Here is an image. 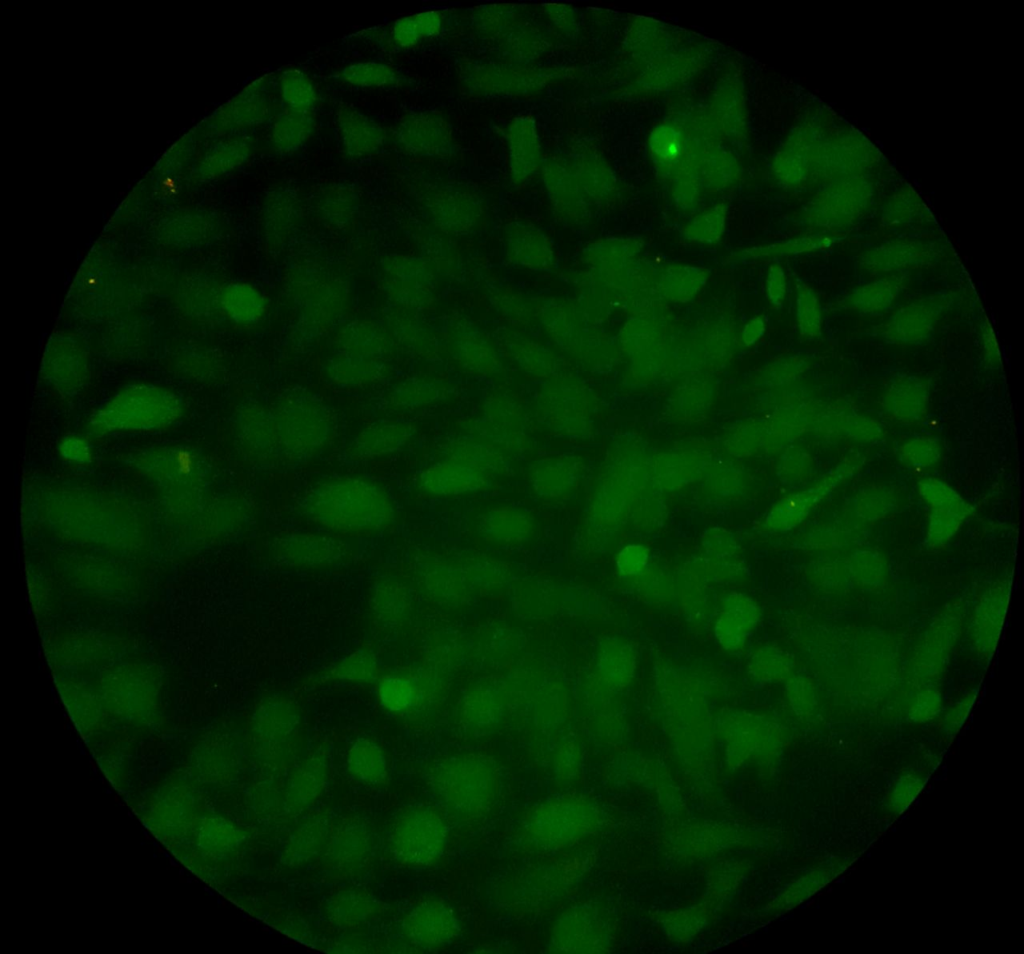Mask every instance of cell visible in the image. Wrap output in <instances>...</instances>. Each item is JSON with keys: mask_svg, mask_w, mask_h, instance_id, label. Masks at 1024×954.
Here are the masks:
<instances>
[{"mask_svg": "<svg viewBox=\"0 0 1024 954\" xmlns=\"http://www.w3.org/2000/svg\"><path fill=\"white\" fill-rule=\"evenodd\" d=\"M309 520L339 532L366 533L387 528L395 519L394 502L378 483L363 477H338L312 488L302 504Z\"/></svg>", "mask_w": 1024, "mask_h": 954, "instance_id": "obj_1", "label": "cell"}, {"mask_svg": "<svg viewBox=\"0 0 1024 954\" xmlns=\"http://www.w3.org/2000/svg\"><path fill=\"white\" fill-rule=\"evenodd\" d=\"M430 782L441 806L461 821L485 816L500 792L497 764L479 753H460L440 761L432 770Z\"/></svg>", "mask_w": 1024, "mask_h": 954, "instance_id": "obj_2", "label": "cell"}, {"mask_svg": "<svg viewBox=\"0 0 1024 954\" xmlns=\"http://www.w3.org/2000/svg\"><path fill=\"white\" fill-rule=\"evenodd\" d=\"M449 828L443 814L427 804L409 805L390 820L387 848L400 864L423 868L435 864L444 855Z\"/></svg>", "mask_w": 1024, "mask_h": 954, "instance_id": "obj_3", "label": "cell"}, {"mask_svg": "<svg viewBox=\"0 0 1024 954\" xmlns=\"http://www.w3.org/2000/svg\"><path fill=\"white\" fill-rule=\"evenodd\" d=\"M599 823V810L591 800L566 795L537 805L527 815L523 830L528 842L536 848L559 850L593 834Z\"/></svg>", "mask_w": 1024, "mask_h": 954, "instance_id": "obj_4", "label": "cell"}, {"mask_svg": "<svg viewBox=\"0 0 1024 954\" xmlns=\"http://www.w3.org/2000/svg\"><path fill=\"white\" fill-rule=\"evenodd\" d=\"M535 408L538 426L549 434L584 440L591 428L589 401L580 382L556 378L541 390Z\"/></svg>", "mask_w": 1024, "mask_h": 954, "instance_id": "obj_5", "label": "cell"}, {"mask_svg": "<svg viewBox=\"0 0 1024 954\" xmlns=\"http://www.w3.org/2000/svg\"><path fill=\"white\" fill-rule=\"evenodd\" d=\"M563 71L521 65L475 64L465 69L462 79L473 95L521 96L540 91L552 80L559 79V72Z\"/></svg>", "mask_w": 1024, "mask_h": 954, "instance_id": "obj_6", "label": "cell"}, {"mask_svg": "<svg viewBox=\"0 0 1024 954\" xmlns=\"http://www.w3.org/2000/svg\"><path fill=\"white\" fill-rule=\"evenodd\" d=\"M467 433L491 442L511 457L525 454L531 446L520 405L504 395H495L486 402L483 417L469 425Z\"/></svg>", "mask_w": 1024, "mask_h": 954, "instance_id": "obj_7", "label": "cell"}, {"mask_svg": "<svg viewBox=\"0 0 1024 954\" xmlns=\"http://www.w3.org/2000/svg\"><path fill=\"white\" fill-rule=\"evenodd\" d=\"M276 455L307 457L318 452L329 438L331 427L317 409L301 408L271 418Z\"/></svg>", "mask_w": 1024, "mask_h": 954, "instance_id": "obj_8", "label": "cell"}, {"mask_svg": "<svg viewBox=\"0 0 1024 954\" xmlns=\"http://www.w3.org/2000/svg\"><path fill=\"white\" fill-rule=\"evenodd\" d=\"M950 304L947 294H933L901 307L877 327L878 335L887 343L916 345L928 339L936 329L943 312Z\"/></svg>", "mask_w": 1024, "mask_h": 954, "instance_id": "obj_9", "label": "cell"}, {"mask_svg": "<svg viewBox=\"0 0 1024 954\" xmlns=\"http://www.w3.org/2000/svg\"><path fill=\"white\" fill-rule=\"evenodd\" d=\"M498 479L490 473L460 459L439 456V459L417 477L418 489L434 497H460L489 490Z\"/></svg>", "mask_w": 1024, "mask_h": 954, "instance_id": "obj_10", "label": "cell"}, {"mask_svg": "<svg viewBox=\"0 0 1024 954\" xmlns=\"http://www.w3.org/2000/svg\"><path fill=\"white\" fill-rule=\"evenodd\" d=\"M608 949V933L597 912L576 906L564 912L553 924L549 950L553 953H603Z\"/></svg>", "mask_w": 1024, "mask_h": 954, "instance_id": "obj_11", "label": "cell"}, {"mask_svg": "<svg viewBox=\"0 0 1024 954\" xmlns=\"http://www.w3.org/2000/svg\"><path fill=\"white\" fill-rule=\"evenodd\" d=\"M585 465L580 456L553 455L534 460L526 470L531 494L542 501H565L580 487Z\"/></svg>", "mask_w": 1024, "mask_h": 954, "instance_id": "obj_12", "label": "cell"}, {"mask_svg": "<svg viewBox=\"0 0 1024 954\" xmlns=\"http://www.w3.org/2000/svg\"><path fill=\"white\" fill-rule=\"evenodd\" d=\"M403 935L412 944L424 949H439L452 944L460 934L455 911L444 901L419 903L401 923Z\"/></svg>", "mask_w": 1024, "mask_h": 954, "instance_id": "obj_13", "label": "cell"}, {"mask_svg": "<svg viewBox=\"0 0 1024 954\" xmlns=\"http://www.w3.org/2000/svg\"><path fill=\"white\" fill-rule=\"evenodd\" d=\"M395 138L400 149L416 156H442L448 154L453 144L448 122L430 111L403 116L396 127Z\"/></svg>", "mask_w": 1024, "mask_h": 954, "instance_id": "obj_14", "label": "cell"}, {"mask_svg": "<svg viewBox=\"0 0 1024 954\" xmlns=\"http://www.w3.org/2000/svg\"><path fill=\"white\" fill-rule=\"evenodd\" d=\"M536 517L525 509L501 505L487 509L477 518L476 532L484 541L500 547H518L538 533Z\"/></svg>", "mask_w": 1024, "mask_h": 954, "instance_id": "obj_15", "label": "cell"}, {"mask_svg": "<svg viewBox=\"0 0 1024 954\" xmlns=\"http://www.w3.org/2000/svg\"><path fill=\"white\" fill-rule=\"evenodd\" d=\"M943 247L919 240L891 241L863 252L860 266L867 272H893L922 267L936 262Z\"/></svg>", "mask_w": 1024, "mask_h": 954, "instance_id": "obj_16", "label": "cell"}, {"mask_svg": "<svg viewBox=\"0 0 1024 954\" xmlns=\"http://www.w3.org/2000/svg\"><path fill=\"white\" fill-rule=\"evenodd\" d=\"M510 181L521 186L541 170L542 157L536 124L530 116L513 119L506 130Z\"/></svg>", "mask_w": 1024, "mask_h": 954, "instance_id": "obj_17", "label": "cell"}, {"mask_svg": "<svg viewBox=\"0 0 1024 954\" xmlns=\"http://www.w3.org/2000/svg\"><path fill=\"white\" fill-rule=\"evenodd\" d=\"M541 173L554 210L563 219L579 222L586 209V194L567 157L551 156L543 160Z\"/></svg>", "mask_w": 1024, "mask_h": 954, "instance_id": "obj_18", "label": "cell"}, {"mask_svg": "<svg viewBox=\"0 0 1024 954\" xmlns=\"http://www.w3.org/2000/svg\"><path fill=\"white\" fill-rule=\"evenodd\" d=\"M335 119L347 156L356 159L370 157L384 147L386 132L383 127L358 109L341 104L336 109Z\"/></svg>", "mask_w": 1024, "mask_h": 954, "instance_id": "obj_19", "label": "cell"}, {"mask_svg": "<svg viewBox=\"0 0 1024 954\" xmlns=\"http://www.w3.org/2000/svg\"><path fill=\"white\" fill-rule=\"evenodd\" d=\"M439 456L468 462L500 479L510 474L512 457L491 442L464 434L446 441Z\"/></svg>", "mask_w": 1024, "mask_h": 954, "instance_id": "obj_20", "label": "cell"}, {"mask_svg": "<svg viewBox=\"0 0 1024 954\" xmlns=\"http://www.w3.org/2000/svg\"><path fill=\"white\" fill-rule=\"evenodd\" d=\"M505 235L508 257L513 263L534 270H546L554 265L553 245L538 228L521 222L513 223Z\"/></svg>", "mask_w": 1024, "mask_h": 954, "instance_id": "obj_21", "label": "cell"}, {"mask_svg": "<svg viewBox=\"0 0 1024 954\" xmlns=\"http://www.w3.org/2000/svg\"><path fill=\"white\" fill-rule=\"evenodd\" d=\"M372 831L361 821H347L330 835L327 845L329 860L337 868L356 869L367 862L374 851Z\"/></svg>", "mask_w": 1024, "mask_h": 954, "instance_id": "obj_22", "label": "cell"}, {"mask_svg": "<svg viewBox=\"0 0 1024 954\" xmlns=\"http://www.w3.org/2000/svg\"><path fill=\"white\" fill-rule=\"evenodd\" d=\"M902 274H892L851 289L839 301V307L866 316H877L893 306L905 287Z\"/></svg>", "mask_w": 1024, "mask_h": 954, "instance_id": "obj_23", "label": "cell"}, {"mask_svg": "<svg viewBox=\"0 0 1024 954\" xmlns=\"http://www.w3.org/2000/svg\"><path fill=\"white\" fill-rule=\"evenodd\" d=\"M759 619V609L747 597L732 595L721 605L715 621V636L727 650H738L744 645L748 634Z\"/></svg>", "mask_w": 1024, "mask_h": 954, "instance_id": "obj_24", "label": "cell"}, {"mask_svg": "<svg viewBox=\"0 0 1024 954\" xmlns=\"http://www.w3.org/2000/svg\"><path fill=\"white\" fill-rule=\"evenodd\" d=\"M423 582L428 592L445 604L467 601L474 589L459 559H433L423 569Z\"/></svg>", "mask_w": 1024, "mask_h": 954, "instance_id": "obj_25", "label": "cell"}, {"mask_svg": "<svg viewBox=\"0 0 1024 954\" xmlns=\"http://www.w3.org/2000/svg\"><path fill=\"white\" fill-rule=\"evenodd\" d=\"M1009 600V586L990 589L975 608L971 624L973 642L984 655L991 654L999 640Z\"/></svg>", "mask_w": 1024, "mask_h": 954, "instance_id": "obj_26", "label": "cell"}, {"mask_svg": "<svg viewBox=\"0 0 1024 954\" xmlns=\"http://www.w3.org/2000/svg\"><path fill=\"white\" fill-rule=\"evenodd\" d=\"M326 761L312 756L303 761L289 775L285 786L287 806L295 811L312 806L323 794L328 783Z\"/></svg>", "mask_w": 1024, "mask_h": 954, "instance_id": "obj_27", "label": "cell"}, {"mask_svg": "<svg viewBox=\"0 0 1024 954\" xmlns=\"http://www.w3.org/2000/svg\"><path fill=\"white\" fill-rule=\"evenodd\" d=\"M434 215L447 231L465 232L480 222L483 209L480 200L472 193L444 188L436 195Z\"/></svg>", "mask_w": 1024, "mask_h": 954, "instance_id": "obj_28", "label": "cell"}, {"mask_svg": "<svg viewBox=\"0 0 1024 954\" xmlns=\"http://www.w3.org/2000/svg\"><path fill=\"white\" fill-rule=\"evenodd\" d=\"M281 556L297 565L318 566L334 561L343 551L339 540L312 533H294L279 540Z\"/></svg>", "mask_w": 1024, "mask_h": 954, "instance_id": "obj_29", "label": "cell"}, {"mask_svg": "<svg viewBox=\"0 0 1024 954\" xmlns=\"http://www.w3.org/2000/svg\"><path fill=\"white\" fill-rule=\"evenodd\" d=\"M413 428L404 422H379L363 430L355 439L352 453L359 458L389 455L405 447Z\"/></svg>", "mask_w": 1024, "mask_h": 954, "instance_id": "obj_30", "label": "cell"}, {"mask_svg": "<svg viewBox=\"0 0 1024 954\" xmlns=\"http://www.w3.org/2000/svg\"><path fill=\"white\" fill-rule=\"evenodd\" d=\"M270 76L264 75L249 83L235 98L230 108L233 127L253 128L265 123L273 113L269 89Z\"/></svg>", "mask_w": 1024, "mask_h": 954, "instance_id": "obj_31", "label": "cell"}, {"mask_svg": "<svg viewBox=\"0 0 1024 954\" xmlns=\"http://www.w3.org/2000/svg\"><path fill=\"white\" fill-rule=\"evenodd\" d=\"M329 838L326 819H309L291 833L283 846L281 860L289 866H301L320 853Z\"/></svg>", "mask_w": 1024, "mask_h": 954, "instance_id": "obj_32", "label": "cell"}, {"mask_svg": "<svg viewBox=\"0 0 1024 954\" xmlns=\"http://www.w3.org/2000/svg\"><path fill=\"white\" fill-rule=\"evenodd\" d=\"M316 129L313 113L285 109L273 119L270 143L281 153H293L303 147Z\"/></svg>", "mask_w": 1024, "mask_h": 954, "instance_id": "obj_33", "label": "cell"}, {"mask_svg": "<svg viewBox=\"0 0 1024 954\" xmlns=\"http://www.w3.org/2000/svg\"><path fill=\"white\" fill-rule=\"evenodd\" d=\"M349 773L359 782L383 785L388 781L386 757L374 741L362 738L354 742L347 754Z\"/></svg>", "mask_w": 1024, "mask_h": 954, "instance_id": "obj_34", "label": "cell"}, {"mask_svg": "<svg viewBox=\"0 0 1024 954\" xmlns=\"http://www.w3.org/2000/svg\"><path fill=\"white\" fill-rule=\"evenodd\" d=\"M443 17L440 11L427 10L394 21L390 29L391 44L400 49L412 48L425 40L435 37L441 30Z\"/></svg>", "mask_w": 1024, "mask_h": 954, "instance_id": "obj_35", "label": "cell"}, {"mask_svg": "<svg viewBox=\"0 0 1024 954\" xmlns=\"http://www.w3.org/2000/svg\"><path fill=\"white\" fill-rule=\"evenodd\" d=\"M460 715L464 726L474 732L492 728L502 713L498 696L490 690L478 688L463 698Z\"/></svg>", "mask_w": 1024, "mask_h": 954, "instance_id": "obj_36", "label": "cell"}, {"mask_svg": "<svg viewBox=\"0 0 1024 954\" xmlns=\"http://www.w3.org/2000/svg\"><path fill=\"white\" fill-rule=\"evenodd\" d=\"M279 87L281 100L288 110L313 113L319 103L313 82L300 69L284 70L279 78Z\"/></svg>", "mask_w": 1024, "mask_h": 954, "instance_id": "obj_37", "label": "cell"}, {"mask_svg": "<svg viewBox=\"0 0 1024 954\" xmlns=\"http://www.w3.org/2000/svg\"><path fill=\"white\" fill-rule=\"evenodd\" d=\"M339 77L347 84L365 89L392 88L400 83L399 72L380 61H359L344 66Z\"/></svg>", "mask_w": 1024, "mask_h": 954, "instance_id": "obj_38", "label": "cell"}, {"mask_svg": "<svg viewBox=\"0 0 1024 954\" xmlns=\"http://www.w3.org/2000/svg\"><path fill=\"white\" fill-rule=\"evenodd\" d=\"M927 398V386L920 378L902 376L887 390L886 406L895 415L914 416L922 413Z\"/></svg>", "mask_w": 1024, "mask_h": 954, "instance_id": "obj_39", "label": "cell"}, {"mask_svg": "<svg viewBox=\"0 0 1024 954\" xmlns=\"http://www.w3.org/2000/svg\"><path fill=\"white\" fill-rule=\"evenodd\" d=\"M474 589L487 592L498 591L509 580L504 563L480 554H468L459 558Z\"/></svg>", "mask_w": 1024, "mask_h": 954, "instance_id": "obj_40", "label": "cell"}, {"mask_svg": "<svg viewBox=\"0 0 1024 954\" xmlns=\"http://www.w3.org/2000/svg\"><path fill=\"white\" fill-rule=\"evenodd\" d=\"M596 667L597 673L604 682L610 685H620L629 679L630 655L619 642L609 641L598 649Z\"/></svg>", "mask_w": 1024, "mask_h": 954, "instance_id": "obj_41", "label": "cell"}, {"mask_svg": "<svg viewBox=\"0 0 1024 954\" xmlns=\"http://www.w3.org/2000/svg\"><path fill=\"white\" fill-rule=\"evenodd\" d=\"M375 901L356 892L341 893L330 902V916L341 925L356 926L375 912Z\"/></svg>", "mask_w": 1024, "mask_h": 954, "instance_id": "obj_42", "label": "cell"}, {"mask_svg": "<svg viewBox=\"0 0 1024 954\" xmlns=\"http://www.w3.org/2000/svg\"><path fill=\"white\" fill-rule=\"evenodd\" d=\"M225 299L227 311L238 322H255L261 318L265 310L263 296L250 285L240 284L232 287Z\"/></svg>", "mask_w": 1024, "mask_h": 954, "instance_id": "obj_43", "label": "cell"}, {"mask_svg": "<svg viewBox=\"0 0 1024 954\" xmlns=\"http://www.w3.org/2000/svg\"><path fill=\"white\" fill-rule=\"evenodd\" d=\"M796 316L798 330L802 336L818 338L822 332V308L815 291L806 284L798 288Z\"/></svg>", "mask_w": 1024, "mask_h": 954, "instance_id": "obj_44", "label": "cell"}, {"mask_svg": "<svg viewBox=\"0 0 1024 954\" xmlns=\"http://www.w3.org/2000/svg\"><path fill=\"white\" fill-rule=\"evenodd\" d=\"M296 723V715L291 708L284 704H272L270 709L259 713L257 730L263 738L279 741L291 734Z\"/></svg>", "mask_w": 1024, "mask_h": 954, "instance_id": "obj_45", "label": "cell"}, {"mask_svg": "<svg viewBox=\"0 0 1024 954\" xmlns=\"http://www.w3.org/2000/svg\"><path fill=\"white\" fill-rule=\"evenodd\" d=\"M752 674L762 680H779L789 674V657L775 648H762L750 661Z\"/></svg>", "mask_w": 1024, "mask_h": 954, "instance_id": "obj_46", "label": "cell"}, {"mask_svg": "<svg viewBox=\"0 0 1024 954\" xmlns=\"http://www.w3.org/2000/svg\"><path fill=\"white\" fill-rule=\"evenodd\" d=\"M379 698L383 706L392 711H403L411 707L418 698L413 684L402 678H387L379 686Z\"/></svg>", "mask_w": 1024, "mask_h": 954, "instance_id": "obj_47", "label": "cell"}, {"mask_svg": "<svg viewBox=\"0 0 1024 954\" xmlns=\"http://www.w3.org/2000/svg\"><path fill=\"white\" fill-rule=\"evenodd\" d=\"M664 279L665 291L674 299H686L693 295L704 282L700 269L677 267L666 272Z\"/></svg>", "mask_w": 1024, "mask_h": 954, "instance_id": "obj_48", "label": "cell"}, {"mask_svg": "<svg viewBox=\"0 0 1024 954\" xmlns=\"http://www.w3.org/2000/svg\"><path fill=\"white\" fill-rule=\"evenodd\" d=\"M555 773L562 781L573 780L580 770V750L574 742L563 744L555 755Z\"/></svg>", "mask_w": 1024, "mask_h": 954, "instance_id": "obj_49", "label": "cell"}, {"mask_svg": "<svg viewBox=\"0 0 1024 954\" xmlns=\"http://www.w3.org/2000/svg\"><path fill=\"white\" fill-rule=\"evenodd\" d=\"M979 344L987 366L997 368L1001 364L998 342L989 320L985 317L979 325Z\"/></svg>", "mask_w": 1024, "mask_h": 954, "instance_id": "obj_50", "label": "cell"}, {"mask_svg": "<svg viewBox=\"0 0 1024 954\" xmlns=\"http://www.w3.org/2000/svg\"><path fill=\"white\" fill-rule=\"evenodd\" d=\"M940 708V694L935 690L929 689L918 695L911 714L916 720H927L937 715Z\"/></svg>", "mask_w": 1024, "mask_h": 954, "instance_id": "obj_51", "label": "cell"}, {"mask_svg": "<svg viewBox=\"0 0 1024 954\" xmlns=\"http://www.w3.org/2000/svg\"><path fill=\"white\" fill-rule=\"evenodd\" d=\"M787 289L786 277L781 267L774 265L768 271L767 296L774 305H781Z\"/></svg>", "mask_w": 1024, "mask_h": 954, "instance_id": "obj_52", "label": "cell"}, {"mask_svg": "<svg viewBox=\"0 0 1024 954\" xmlns=\"http://www.w3.org/2000/svg\"><path fill=\"white\" fill-rule=\"evenodd\" d=\"M974 698L975 694L968 695L961 701L956 703L953 707H951L947 713V723L952 726H954L955 724L962 723L967 713L969 712L970 708L972 707Z\"/></svg>", "mask_w": 1024, "mask_h": 954, "instance_id": "obj_53", "label": "cell"}, {"mask_svg": "<svg viewBox=\"0 0 1024 954\" xmlns=\"http://www.w3.org/2000/svg\"><path fill=\"white\" fill-rule=\"evenodd\" d=\"M790 691V698L794 700L793 706H801L802 708L803 706L808 707L812 705L814 698L813 691L810 687L807 686V684H803L802 680H798V682L795 683L792 688H790Z\"/></svg>", "mask_w": 1024, "mask_h": 954, "instance_id": "obj_54", "label": "cell"}, {"mask_svg": "<svg viewBox=\"0 0 1024 954\" xmlns=\"http://www.w3.org/2000/svg\"><path fill=\"white\" fill-rule=\"evenodd\" d=\"M765 331L764 320L760 317L751 319L743 330V340L746 345H752L760 339Z\"/></svg>", "mask_w": 1024, "mask_h": 954, "instance_id": "obj_55", "label": "cell"}, {"mask_svg": "<svg viewBox=\"0 0 1024 954\" xmlns=\"http://www.w3.org/2000/svg\"><path fill=\"white\" fill-rule=\"evenodd\" d=\"M360 658L361 657H357V659L354 658L350 660L349 663L347 662L346 664H344L343 672L340 673L347 675V677L353 676V678L355 679H359L361 677L365 678V676L369 674L367 672L368 665H365L366 662L364 660H361Z\"/></svg>", "mask_w": 1024, "mask_h": 954, "instance_id": "obj_56", "label": "cell"}]
</instances>
